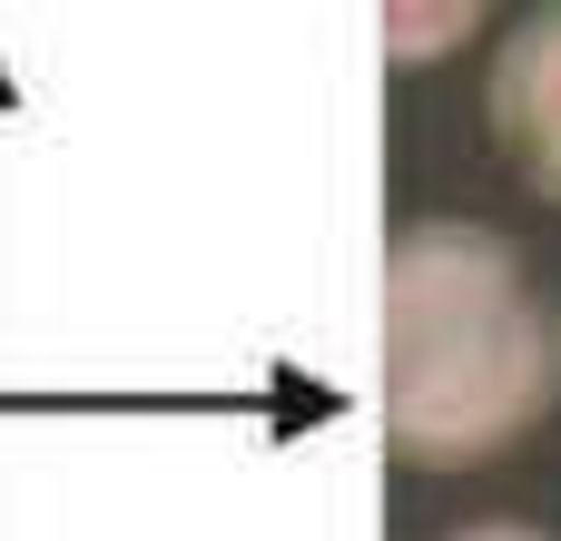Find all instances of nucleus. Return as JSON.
Returning a JSON list of instances; mask_svg holds the SVG:
<instances>
[{
    "label": "nucleus",
    "instance_id": "nucleus-1",
    "mask_svg": "<svg viewBox=\"0 0 561 541\" xmlns=\"http://www.w3.org/2000/svg\"><path fill=\"white\" fill-rule=\"evenodd\" d=\"M561 404V296L483 217H414L385 246V444L473 473Z\"/></svg>",
    "mask_w": 561,
    "mask_h": 541
},
{
    "label": "nucleus",
    "instance_id": "nucleus-2",
    "mask_svg": "<svg viewBox=\"0 0 561 541\" xmlns=\"http://www.w3.org/2000/svg\"><path fill=\"white\" fill-rule=\"evenodd\" d=\"M483 128H493V148L513 158V177H523L542 207H561V0L523 10L513 39L493 49Z\"/></svg>",
    "mask_w": 561,
    "mask_h": 541
},
{
    "label": "nucleus",
    "instance_id": "nucleus-3",
    "mask_svg": "<svg viewBox=\"0 0 561 541\" xmlns=\"http://www.w3.org/2000/svg\"><path fill=\"white\" fill-rule=\"evenodd\" d=\"M473 20H483L473 0H434V10H414V0H404V10H394V59L454 49V39H473Z\"/></svg>",
    "mask_w": 561,
    "mask_h": 541
},
{
    "label": "nucleus",
    "instance_id": "nucleus-4",
    "mask_svg": "<svg viewBox=\"0 0 561 541\" xmlns=\"http://www.w3.org/2000/svg\"><path fill=\"white\" fill-rule=\"evenodd\" d=\"M454 541H552V532H542V522H463Z\"/></svg>",
    "mask_w": 561,
    "mask_h": 541
}]
</instances>
